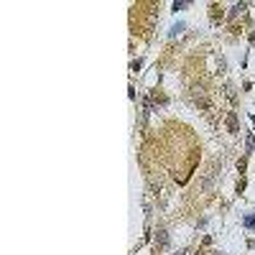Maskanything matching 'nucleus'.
<instances>
[{"label": "nucleus", "instance_id": "1", "mask_svg": "<svg viewBox=\"0 0 255 255\" xmlns=\"http://www.w3.org/2000/svg\"><path fill=\"white\" fill-rule=\"evenodd\" d=\"M245 227H250V230L255 227V217H253V214H248V217H245Z\"/></svg>", "mask_w": 255, "mask_h": 255}]
</instances>
